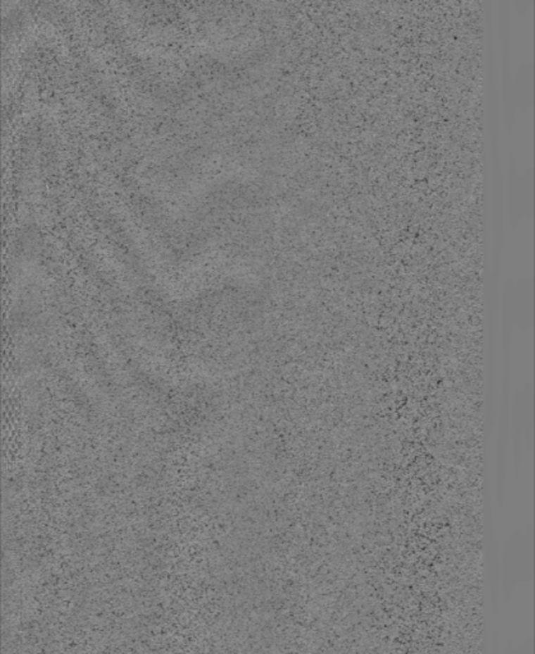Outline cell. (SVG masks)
Returning <instances> with one entry per match:
<instances>
[{"mask_svg":"<svg viewBox=\"0 0 535 654\" xmlns=\"http://www.w3.org/2000/svg\"><path fill=\"white\" fill-rule=\"evenodd\" d=\"M533 81H534V77H533L531 65L530 64L524 65L519 70L516 82L512 83V87H516V91L512 95H516V96L524 95V103H530V101L533 100Z\"/></svg>","mask_w":535,"mask_h":654,"instance_id":"6da1fadb","label":"cell"},{"mask_svg":"<svg viewBox=\"0 0 535 654\" xmlns=\"http://www.w3.org/2000/svg\"><path fill=\"white\" fill-rule=\"evenodd\" d=\"M520 1H522V7L519 8V11L525 13V12L528 11V7L530 6L531 0H516V7L520 4Z\"/></svg>","mask_w":535,"mask_h":654,"instance_id":"7a4b0ae2","label":"cell"}]
</instances>
